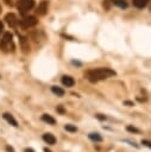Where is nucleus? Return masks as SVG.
I'll use <instances>...</instances> for the list:
<instances>
[{
	"mask_svg": "<svg viewBox=\"0 0 151 152\" xmlns=\"http://www.w3.org/2000/svg\"><path fill=\"white\" fill-rule=\"evenodd\" d=\"M112 76H115V71L109 68H97V69L89 70L87 72V78L92 83H96L101 80H106Z\"/></svg>",
	"mask_w": 151,
	"mask_h": 152,
	"instance_id": "f257e3e1",
	"label": "nucleus"
},
{
	"mask_svg": "<svg viewBox=\"0 0 151 152\" xmlns=\"http://www.w3.org/2000/svg\"><path fill=\"white\" fill-rule=\"evenodd\" d=\"M14 48L13 45V40H12V34L10 32H5L2 36V39L0 42V49L5 52H8L10 50L12 51Z\"/></svg>",
	"mask_w": 151,
	"mask_h": 152,
	"instance_id": "f03ea898",
	"label": "nucleus"
},
{
	"mask_svg": "<svg viewBox=\"0 0 151 152\" xmlns=\"http://www.w3.org/2000/svg\"><path fill=\"white\" fill-rule=\"evenodd\" d=\"M33 6H34V1L33 0H20L18 2V5H17V7H18V10H19V12L21 14H25Z\"/></svg>",
	"mask_w": 151,
	"mask_h": 152,
	"instance_id": "7ed1b4c3",
	"label": "nucleus"
},
{
	"mask_svg": "<svg viewBox=\"0 0 151 152\" xmlns=\"http://www.w3.org/2000/svg\"><path fill=\"white\" fill-rule=\"evenodd\" d=\"M37 23H38V20H37L36 17H33V15H27V17L23 18V19L19 21V25H20L23 28H30V27L34 26Z\"/></svg>",
	"mask_w": 151,
	"mask_h": 152,
	"instance_id": "20e7f679",
	"label": "nucleus"
},
{
	"mask_svg": "<svg viewBox=\"0 0 151 152\" xmlns=\"http://www.w3.org/2000/svg\"><path fill=\"white\" fill-rule=\"evenodd\" d=\"M48 7H49V2L46 1V0H42L40 1V4L38 5V7H37V14L38 15H44L46 12H48Z\"/></svg>",
	"mask_w": 151,
	"mask_h": 152,
	"instance_id": "39448f33",
	"label": "nucleus"
},
{
	"mask_svg": "<svg viewBox=\"0 0 151 152\" xmlns=\"http://www.w3.org/2000/svg\"><path fill=\"white\" fill-rule=\"evenodd\" d=\"M5 20H6V23H7L11 27H14V26L18 24V19H17L15 14H13V13H8V14H6Z\"/></svg>",
	"mask_w": 151,
	"mask_h": 152,
	"instance_id": "423d86ee",
	"label": "nucleus"
},
{
	"mask_svg": "<svg viewBox=\"0 0 151 152\" xmlns=\"http://www.w3.org/2000/svg\"><path fill=\"white\" fill-rule=\"evenodd\" d=\"M42 139L49 145H55L56 144V137L54 134H51V133H44L42 135Z\"/></svg>",
	"mask_w": 151,
	"mask_h": 152,
	"instance_id": "0eeeda50",
	"label": "nucleus"
},
{
	"mask_svg": "<svg viewBox=\"0 0 151 152\" xmlns=\"http://www.w3.org/2000/svg\"><path fill=\"white\" fill-rule=\"evenodd\" d=\"M2 118H4L11 126H13V127H17V126H18L17 120L14 119V116H13L11 113H4V114H2Z\"/></svg>",
	"mask_w": 151,
	"mask_h": 152,
	"instance_id": "6e6552de",
	"label": "nucleus"
},
{
	"mask_svg": "<svg viewBox=\"0 0 151 152\" xmlns=\"http://www.w3.org/2000/svg\"><path fill=\"white\" fill-rule=\"evenodd\" d=\"M61 81H62V84L65 86V87H73L75 84V80L71 76H69V75L62 76V80Z\"/></svg>",
	"mask_w": 151,
	"mask_h": 152,
	"instance_id": "1a4fd4ad",
	"label": "nucleus"
},
{
	"mask_svg": "<svg viewBox=\"0 0 151 152\" xmlns=\"http://www.w3.org/2000/svg\"><path fill=\"white\" fill-rule=\"evenodd\" d=\"M42 121H44L45 124H48V125H55L56 124V119L52 116V115H50V114H43L42 115Z\"/></svg>",
	"mask_w": 151,
	"mask_h": 152,
	"instance_id": "9d476101",
	"label": "nucleus"
},
{
	"mask_svg": "<svg viewBox=\"0 0 151 152\" xmlns=\"http://www.w3.org/2000/svg\"><path fill=\"white\" fill-rule=\"evenodd\" d=\"M88 138H89V140H92L93 142H101V141L103 140L102 137H101V134L97 133V132H92V133H89V134H88Z\"/></svg>",
	"mask_w": 151,
	"mask_h": 152,
	"instance_id": "9b49d317",
	"label": "nucleus"
},
{
	"mask_svg": "<svg viewBox=\"0 0 151 152\" xmlns=\"http://www.w3.org/2000/svg\"><path fill=\"white\" fill-rule=\"evenodd\" d=\"M51 91H52V94H55V95L58 96V97H62V96H64V94H65L64 89H62V88L58 87V86H51Z\"/></svg>",
	"mask_w": 151,
	"mask_h": 152,
	"instance_id": "f8f14e48",
	"label": "nucleus"
},
{
	"mask_svg": "<svg viewBox=\"0 0 151 152\" xmlns=\"http://www.w3.org/2000/svg\"><path fill=\"white\" fill-rule=\"evenodd\" d=\"M150 0H133V5L137 7V8H143L147 5Z\"/></svg>",
	"mask_w": 151,
	"mask_h": 152,
	"instance_id": "ddd939ff",
	"label": "nucleus"
},
{
	"mask_svg": "<svg viewBox=\"0 0 151 152\" xmlns=\"http://www.w3.org/2000/svg\"><path fill=\"white\" fill-rule=\"evenodd\" d=\"M64 129L69 133H76L77 132V127L75 125H71V124H67L64 125Z\"/></svg>",
	"mask_w": 151,
	"mask_h": 152,
	"instance_id": "4468645a",
	"label": "nucleus"
},
{
	"mask_svg": "<svg viewBox=\"0 0 151 152\" xmlns=\"http://www.w3.org/2000/svg\"><path fill=\"white\" fill-rule=\"evenodd\" d=\"M114 4H115L118 7H120V8H126V7H127L126 0H114Z\"/></svg>",
	"mask_w": 151,
	"mask_h": 152,
	"instance_id": "2eb2a0df",
	"label": "nucleus"
},
{
	"mask_svg": "<svg viewBox=\"0 0 151 152\" xmlns=\"http://www.w3.org/2000/svg\"><path fill=\"white\" fill-rule=\"evenodd\" d=\"M126 131L127 132H131V133H136V134H139L140 133V129H138V128H136L134 126H131V125L126 127Z\"/></svg>",
	"mask_w": 151,
	"mask_h": 152,
	"instance_id": "dca6fc26",
	"label": "nucleus"
},
{
	"mask_svg": "<svg viewBox=\"0 0 151 152\" xmlns=\"http://www.w3.org/2000/svg\"><path fill=\"white\" fill-rule=\"evenodd\" d=\"M56 112L59 113V114H64V113H65V109H64V107H63L62 104H59V106L56 107Z\"/></svg>",
	"mask_w": 151,
	"mask_h": 152,
	"instance_id": "f3484780",
	"label": "nucleus"
},
{
	"mask_svg": "<svg viewBox=\"0 0 151 152\" xmlns=\"http://www.w3.org/2000/svg\"><path fill=\"white\" fill-rule=\"evenodd\" d=\"M95 118H96L97 120H100V121H106V120H107V116L103 115V114H95Z\"/></svg>",
	"mask_w": 151,
	"mask_h": 152,
	"instance_id": "a211bd4d",
	"label": "nucleus"
},
{
	"mask_svg": "<svg viewBox=\"0 0 151 152\" xmlns=\"http://www.w3.org/2000/svg\"><path fill=\"white\" fill-rule=\"evenodd\" d=\"M141 144L144 145V146H146V147H149V148H151V141H149V140H141Z\"/></svg>",
	"mask_w": 151,
	"mask_h": 152,
	"instance_id": "6ab92c4d",
	"label": "nucleus"
},
{
	"mask_svg": "<svg viewBox=\"0 0 151 152\" xmlns=\"http://www.w3.org/2000/svg\"><path fill=\"white\" fill-rule=\"evenodd\" d=\"M122 141H125V142H130V145H132V146H134V147H137V148L139 147V146H138V145H137V144H136L134 141H132V140H128V139H125V140H122Z\"/></svg>",
	"mask_w": 151,
	"mask_h": 152,
	"instance_id": "aec40b11",
	"label": "nucleus"
},
{
	"mask_svg": "<svg viewBox=\"0 0 151 152\" xmlns=\"http://www.w3.org/2000/svg\"><path fill=\"white\" fill-rule=\"evenodd\" d=\"M6 151H7V152H15V151H14V148H13L12 146H10V145H7V146H6Z\"/></svg>",
	"mask_w": 151,
	"mask_h": 152,
	"instance_id": "412c9836",
	"label": "nucleus"
},
{
	"mask_svg": "<svg viewBox=\"0 0 151 152\" xmlns=\"http://www.w3.org/2000/svg\"><path fill=\"white\" fill-rule=\"evenodd\" d=\"M124 104H126V106L131 107V106H133V102H132V101H124Z\"/></svg>",
	"mask_w": 151,
	"mask_h": 152,
	"instance_id": "4be33fe9",
	"label": "nucleus"
},
{
	"mask_svg": "<svg viewBox=\"0 0 151 152\" xmlns=\"http://www.w3.org/2000/svg\"><path fill=\"white\" fill-rule=\"evenodd\" d=\"M24 152H34V150L33 148H31V147H27V148H25V151Z\"/></svg>",
	"mask_w": 151,
	"mask_h": 152,
	"instance_id": "5701e85b",
	"label": "nucleus"
},
{
	"mask_svg": "<svg viewBox=\"0 0 151 152\" xmlns=\"http://www.w3.org/2000/svg\"><path fill=\"white\" fill-rule=\"evenodd\" d=\"M2 30H4V25H2V23L0 21V33L2 32Z\"/></svg>",
	"mask_w": 151,
	"mask_h": 152,
	"instance_id": "b1692460",
	"label": "nucleus"
},
{
	"mask_svg": "<svg viewBox=\"0 0 151 152\" xmlns=\"http://www.w3.org/2000/svg\"><path fill=\"white\" fill-rule=\"evenodd\" d=\"M44 152H51V151H50L49 148H46V147H45V148H44Z\"/></svg>",
	"mask_w": 151,
	"mask_h": 152,
	"instance_id": "393cba45",
	"label": "nucleus"
},
{
	"mask_svg": "<svg viewBox=\"0 0 151 152\" xmlns=\"http://www.w3.org/2000/svg\"><path fill=\"white\" fill-rule=\"evenodd\" d=\"M0 12H1V7H0Z\"/></svg>",
	"mask_w": 151,
	"mask_h": 152,
	"instance_id": "a878e982",
	"label": "nucleus"
}]
</instances>
